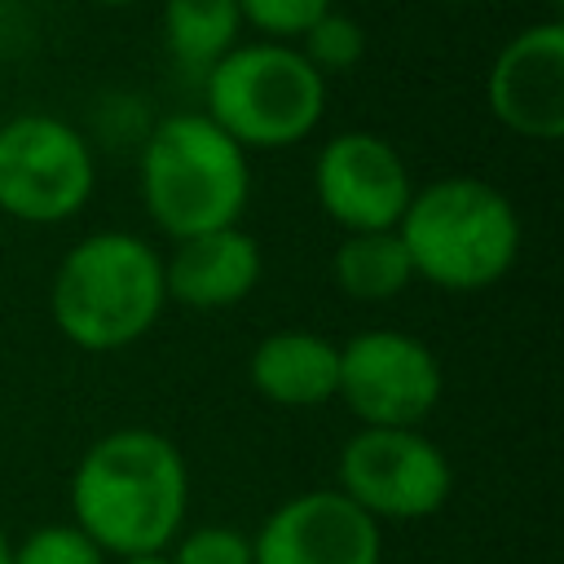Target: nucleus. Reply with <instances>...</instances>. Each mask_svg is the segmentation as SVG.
Segmentation results:
<instances>
[{
    "instance_id": "obj_6",
    "label": "nucleus",
    "mask_w": 564,
    "mask_h": 564,
    "mask_svg": "<svg viewBox=\"0 0 564 564\" xmlns=\"http://www.w3.org/2000/svg\"><path fill=\"white\" fill-rule=\"evenodd\" d=\"M97 189L93 145L75 123L48 110H22L0 123V212L22 225H62Z\"/></svg>"
},
{
    "instance_id": "obj_18",
    "label": "nucleus",
    "mask_w": 564,
    "mask_h": 564,
    "mask_svg": "<svg viewBox=\"0 0 564 564\" xmlns=\"http://www.w3.org/2000/svg\"><path fill=\"white\" fill-rule=\"evenodd\" d=\"M163 555H167V564H256L251 560V533H242L234 524L181 529Z\"/></svg>"
},
{
    "instance_id": "obj_17",
    "label": "nucleus",
    "mask_w": 564,
    "mask_h": 564,
    "mask_svg": "<svg viewBox=\"0 0 564 564\" xmlns=\"http://www.w3.org/2000/svg\"><path fill=\"white\" fill-rule=\"evenodd\" d=\"M9 564H110V560L84 529L62 520V524H40L22 542H13Z\"/></svg>"
},
{
    "instance_id": "obj_12",
    "label": "nucleus",
    "mask_w": 564,
    "mask_h": 564,
    "mask_svg": "<svg viewBox=\"0 0 564 564\" xmlns=\"http://www.w3.org/2000/svg\"><path fill=\"white\" fill-rule=\"evenodd\" d=\"M260 273H264L260 242L238 225L181 238L163 256L167 304H181L194 313H220L242 304L260 286Z\"/></svg>"
},
{
    "instance_id": "obj_14",
    "label": "nucleus",
    "mask_w": 564,
    "mask_h": 564,
    "mask_svg": "<svg viewBox=\"0 0 564 564\" xmlns=\"http://www.w3.org/2000/svg\"><path fill=\"white\" fill-rule=\"evenodd\" d=\"M330 278L344 300L388 304L414 282V269H410V256H405V242L397 229H370V234L339 238V247L330 256Z\"/></svg>"
},
{
    "instance_id": "obj_20",
    "label": "nucleus",
    "mask_w": 564,
    "mask_h": 564,
    "mask_svg": "<svg viewBox=\"0 0 564 564\" xmlns=\"http://www.w3.org/2000/svg\"><path fill=\"white\" fill-rule=\"evenodd\" d=\"M110 564H167V555H128V560H110Z\"/></svg>"
},
{
    "instance_id": "obj_22",
    "label": "nucleus",
    "mask_w": 564,
    "mask_h": 564,
    "mask_svg": "<svg viewBox=\"0 0 564 564\" xmlns=\"http://www.w3.org/2000/svg\"><path fill=\"white\" fill-rule=\"evenodd\" d=\"M9 546H13V542H9V533L0 529V564H9Z\"/></svg>"
},
{
    "instance_id": "obj_10",
    "label": "nucleus",
    "mask_w": 564,
    "mask_h": 564,
    "mask_svg": "<svg viewBox=\"0 0 564 564\" xmlns=\"http://www.w3.org/2000/svg\"><path fill=\"white\" fill-rule=\"evenodd\" d=\"M256 564H383V524H375L352 498L330 489H304L278 502L251 533Z\"/></svg>"
},
{
    "instance_id": "obj_19",
    "label": "nucleus",
    "mask_w": 564,
    "mask_h": 564,
    "mask_svg": "<svg viewBox=\"0 0 564 564\" xmlns=\"http://www.w3.org/2000/svg\"><path fill=\"white\" fill-rule=\"evenodd\" d=\"M330 9L335 0H238L242 22L256 26L264 40H282V44H295Z\"/></svg>"
},
{
    "instance_id": "obj_11",
    "label": "nucleus",
    "mask_w": 564,
    "mask_h": 564,
    "mask_svg": "<svg viewBox=\"0 0 564 564\" xmlns=\"http://www.w3.org/2000/svg\"><path fill=\"white\" fill-rule=\"evenodd\" d=\"M489 115L520 141L564 137V26L555 18L516 31L485 79Z\"/></svg>"
},
{
    "instance_id": "obj_5",
    "label": "nucleus",
    "mask_w": 564,
    "mask_h": 564,
    "mask_svg": "<svg viewBox=\"0 0 564 564\" xmlns=\"http://www.w3.org/2000/svg\"><path fill=\"white\" fill-rule=\"evenodd\" d=\"M203 79V115L247 154L300 145L326 115V75H317L304 53L282 40L238 44Z\"/></svg>"
},
{
    "instance_id": "obj_7",
    "label": "nucleus",
    "mask_w": 564,
    "mask_h": 564,
    "mask_svg": "<svg viewBox=\"0 0 564 564\" xmlns=\"http://www.w3.org/2000/svg\"><path fill=\"white\" fill-rule=\"evenodd\" d=\"M335 489L375 524H410L449 502L454 467L419 427H357L335 458Z\"/></svg>"
},
{
    "instance_id": "obj_8",
    "label": "nucleus",
    "mask_w": 564,
    "mask_h": 564,
    "mask_svg": "<svg viewBox=\"0 0 564 564\" xmlns=\"http://www.w3.org/2000/svg\"><path fill=\"white\" fill-rule=\"evenodd\" d=\"M445 392L436 352L392 326H370L339 344V401L361 427H423Z\"/></svg>"
},
{
    "instance_id": "obj_23",
    "label": "nucleus",
    "mask_w": 564,
    "mask_h": 564,
    "mask_svg": "<svg viewBox=\"0 0 564 564\" xmlns=\"http://www.w3.org/2000/svg\"><path fill=\"white\" fill-rule=\"evenodd\" d=\"M458 4H476V0H458Z\"/></svg>"
},
{
    "instance_id": "obj_15",
    "label": "nucleus",
    "mask_w": 564,
    "mask_h": 564,
    "mask_svg": "<svg viewBox=\"0 0 564 564\" xmlns=\"http://www.w3.org/2000/svg\"><path fill=\"white\" fill-rule=\"evenodd\" d=\"M242 13L238 0H163L159 35L172 62L185 70L207 75L229 48L242 44Z\"/></svg>"
},
{
    "instance_id": "obj_21",
    "label": "nucleus",
    "mask_w": 564,
    "mask_h": 564,
    "mask_svg": "<svg viewBox=\"0 0 564 564\" xmlns=\"http://www.w3.org/2000/svg\"><path fill=\"white\" fill-rule=\"evenodd\" d=\"M93 4H101V9H128V4H141V0H93Z\"/></svg>"
},
{
    "instance_id": "obj_1",
    "label": "nucleus",
    "mask_w": 564,
    "mask_h": 564,
    "mask_svg": "<svg viewBox=\"0 0 564 564\" xmlns=\"http://www.w3.org/2000/svg\"><path fill=\"white\" fill-rule=\"evenodd\" d=\"M70 524L106 560L163 555L189 516V467L172 436L154 427H115L97 436L70 476Z\"/></svg>"
},
{
    "instance_id": "obj_9",
    "label": "nucleus",
    "mask_w": 564,
    "mask_h": 564,
    "mask_svg": "<svg viewBox=\"0 0 564 564\" xmlns=\"http://www.w3.org/2000/svg\"><path fill=\"white\" fill-rule=\"evenodd\" d=\"M313 194H317V207L344 234L397 229L414 194V176L388 137L348 128L322 141L313 159Z\"/></svg>"
},
{
    "instance_id": "obj_3",
    "label": "nucleus",
    "mask_w": 564,
    "mask_h": 564,
    "mask_svg": "<svg viewBox=\"0 0 564 564\" xmlns=\"http://www.w3.org/2000/svg\"><path fill=\"white\" fill-rule=\"evenodd\" d=\"M397 234L405 242L414 278L441 291H485L520 260V212L480 176H441L414 185Z\"/></svg>"
},
{
    "instance_id": "obj_4",
    "label": "nucleus",
    "mask_w": 564,
    "mask_h": 564,
    "mask_svg": "<svg viewBox=\"0 0 564 564\" xmlns=\"http://www.w3.org/2000/svg\"><path fill=\"white\" fill-rule=\"evenodd\" d=\"M141 203L172 242L229 229L251 198L247 150L203 110L163 115L141 145Z\"/></svg>"
},
{
    "instance_id": "obj_16",
    "label": "nucleus",
    "mask_w": 564,
    "mask_h": 564,
    "mask_svg": "<svg viewBox=\"0 0 564 564\" xmlns=\"http://www.w3.org/2000/svg\"><path fill=\"white\" fill-rule=\"evenodd\" d=\"M295 48L304 53V62L317 70V75H339V70H352L366 53V31L357 18H348L344 9H330L322 13L300 40Z\"/></svg>"
},
{
    "instance_id": "obj_2",
    "label": "nucleus",
    "mask_w": 564,
    "mask_h": 564,
    "mask_svg": "<svg viewBox=\"0 0 564 564\" xmlns=\"http://www.w3.org/2000/svg\"><path fill=\"white\" fill-rule=\"evenodd\" d=\"M163 308V256L132 229L84 234L48 282V317L79 352H123L141 344Z\"/></svg>"
},
{
    "instance_id": "obj_13",
    "label": "nucleus",
    "mask_w": 564,
    "mask_h": 564,
    "mask_svg": "<svg viewBox=\"0 0 564 564\" xmlns=\"http://www.w3.org/2000/svg\"><path fill=\"white\" fill-rule=\"evenodd\" d=\"M251 388L282 410H313L339 392V344L317 330L286 326L269 330L247 357Z\"/></svg>"
}]
</instances>
